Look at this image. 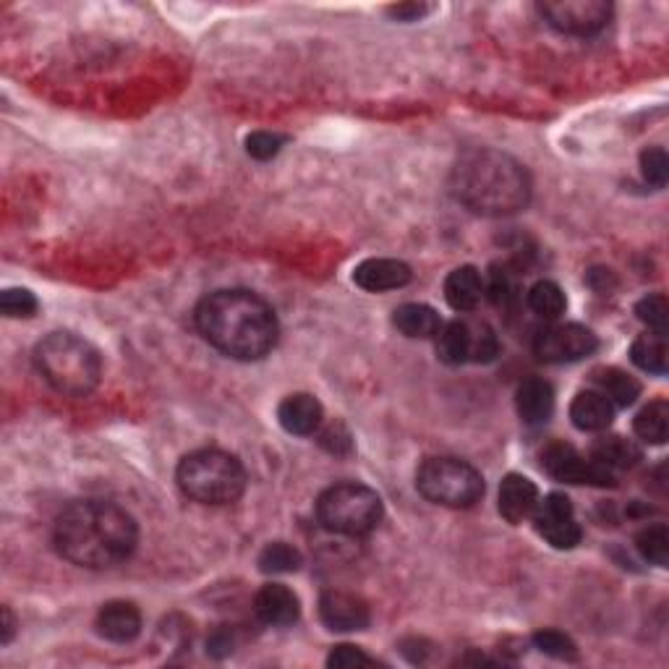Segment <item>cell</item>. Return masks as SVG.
<instances>
[{
    "instance_id": "6da1fadb",
    "label": "cell",
    "mask_w": 669,
    "mask_h": 669,
    "mask_svg": "<svg viewBox=\"0 0 669 669\" xmlns=\"http://www.w3.org/2000/svg\"><path fill=\"white\" fill-rule=\"evenodd\" d=\"M53 544L76 568L108 570L134 555L139 525L132 512L108 499H76L58 516Z\"/></svg>"
},
{
    "instance_id": "7a4b0ae2",
    "label": "cell",
    "mask_w": 669,
    "mask_h": 669,
    "mask_svg": "<svg viewBox=\"0 0 669 669\" xmlns=\"http://www.w3.org/2000/svg\"><path fill=\"white\" fill-rule=\"evenodd\" d=\"M201 337L220 354L238 361H259L277 346L281 324L264 298L251 290H214L197 307Z\"/></svg>"
},
{
    "instance_id": "3957f363",
    "label": "cell",
    "mask_w": 669,
    "mask_h": 669,
    "mask_svg": "<svg viewBox=\"0 0 669 669\" xmlns=\"http://www.w3.org/2000/svg\"><path fill=\"white\" fill-rule=\"evenodd\" d=\"M450 191L466 210L484 218H505L529 207L531 175L499 149L473 147L453 165Z\"/></svg>"
},
{
    "instance_id": "277c9868",
    "label": "cell",
    "mask_w": 669,
    "mask_h": 669,
    "mask_svg": "<svg viewBox=\"0 0 669 669\" xmlns=\"http://www.w3.org/2000/svg\"><path fill=\"white\" fill-rule=\"evenodd\" d=\"M35 367L55 393L69 398H84L100 385L102 359L92 343L76 333L45 335L35 348Z\"/></svg>"
},
{
    "instance_id": "5b68a950",
    "label": "cell",
    "mask_w": 669,
    "mask_h": 669,
    "mask_svg": "<svg viewBox=\"0 0 669 669\" xmlns=\"http://www.w3.org/2000/svg\"><path fill=\"white\" fill-rule=\"evenodd\" d=\"M175 482L188 499L199 505H233L246 490V471L241 460L225 450L188 453L178 463Z\"/></svg>"
},
{
    "instance_id": "8992f818",
    "label": "cell",
    "mask_w": 669,
    "mask_h": 669,
    "mask_svg": "<svg viewBox=\"0 0 669 669\" xmlns=\"http://www.w3.org/2000/svg\"><path fill=\"white\" fill-rule=\"evenodd\" d=\"M385 505L372 486L367 484H335L317 499V518L327 531L340 536H367L380 525Z\"/></svg>"
},
{
    "instance_id": "52a82bcc",
    "label": "cell",
    "mask_w": 669,
    "mask_h": 669,
    "mask_svg": "<svg viewBox=\"0 0 669 669\" xmlns=\"http://www.w3.org/2000/svg\"><path fill=\"white\" fill-rule=\"evenodd\" d=\"M416 490L442 508H473L484 497V476L460 458H426L416 471Z\"/></svg>"
},
{
    "instance_id": "ba28073f",
    "label": "cell",
    "mask_w": 669,
    "mask_h": 669,
    "mask_svg": "<svg viewBox=\"0 0 669 669\" xmlns=\"http://www.w3.org/2000/svg\"><path fill=\"white\" fill-rule=\"evenodd\" d=\"M437 337V359L450 367L486 363L499 354L495 330L479 320H453L442 324Z\"/></svg>"
},
{
    "instance_id": "9c48e42d",
    "label": "cell",
    "mask_w": 669,
    "mask_h": 669,
    "mask_svg": "<svg viewBox=\"0 0 669 669\" xmlns=\"http://www.w3.org/2000/svg\"><path fill=\"white\" fill-rule=\"evenodd\" d=\"M538 14L562 35L591 37L607 27L612 18V5L604 0H547L538 3Z\"/></svg>"
},
{
    "instance_id": "30bf717a",
    "label": "cell",
    "mask_w": 669,
    "mask_h": 669,
    "mask_svg": "<svg viewBox=\"0 0 669 669\" xmlns=\"http://www.w3.org/2000/svg\"><path fill=\"white\" fill-rule=\"evenodd\" d=\"M542 469L552 479L565 484H591V486H615V471L604 469L594 458H583L573 445L552 442L542 453Z\"/></svg>"
},
{
    "instance_id": "8fae6325",
    "label": "cell",
    "mask_w": 669,
    "mask_h": 669,
    "mask_svg": "<svg viewBox=\"0 0 669 669\" xmlns=\"http://www.w3.org/2000/svg\"><path fill=\"white\" fill-rule=\"evenodd\" d=\"M599 348L594 330L568 322L542 330L534 340V354L544 363H573L586 359Z\"/></svg>"
},
{
    "instance_id": "7c38bea8",
    "label": "cell",
    "mask_w": 669,
    "mask_h": 669,
    "mask_svg": "<svg viewBox=\"0 0 669 669\" xmlns=\"http://www.w3.org/2000/svg\"><path fill=\"white\" fill-rule=\"evenodd\" d=\"M531 518H534L538 536L549 542L555 549H573L581 544L583 529L575 518L573 503L560 495V492H552V495L538 499Z\"/></svg>"
},
{
    "instance_id": "4fadbf2b",
    "label": "cell",
    "mask_w": 669,
    "mask_h": 669,
    "mask_svg": "<svg viewBox=\"0 0 669 669\" xmlns=\"http://www.w3.org/2000/svg\"><path fill=\"white\" fill-rule=\"evenodd\" d=\"M320 617L330 630L354 633V630L369 628L372 612H369V604L361 596L348 594V591H327L320 599Z\"/></svg>"
},
{
    "instance_id": "5bb4252c",
    "label": "cell",
    "mask_w": 669,
    "mask_h": 669,
    "mask_svg": "<svg viewBox=\"0 0 669 669\" xmlns=\"http://www.w3.org/2000/svg\"><path fill=\"white\" fill-rule=\"evenodd\" d=\"M255 615L259 617V622L272 628H285L294 625L301 615V604H298V596L283 583H268L257 591L255 596Z\"/></svg>"
},
{
    "instance_id": "9a60e30c",
    "label": "cell",
    "mask_w": 669,
    "mask_h": 669,
    "mask_svg": "<svg viewBox=\"0 0 669 669\" xmlns=\"http://www.w3.org/2000/svg\"><path fill=\"white\" fill-rule=\"evenodd\" d=\"M413 272L400 259H367L354 270V283L369 294H385L398 290L411 283Z\"/></svg>"
},
{
    "instance_id": "2e32d148",
    "label": "cell",
    "mask_w": 669,
    "mask_h": 669,
    "mask_svg": "<svg viewBox=\"0 0 669 669\" xmlns=\"http://www.w3.org/2000/svg\"><path fill=\"white\" fill-rule=\"evenodd\" d=\"M538 505V490L536 484L531 482L529 476L523 473H508L499 484V516L505 521L518 525L523 521H529L534 516Z\"/></svg>"
},
{
    "instance_id": "e0dca14e",
    "label": "cell",
    "mask_w": 669,
    "mask_h": 669,
    "mask_svg": "<svg viewBox=\"0 0 669 669\" xmlns=\"http://www.w3.org/2000/svg\"><path fill=\"white\" fill-rule=\"evenodd\" d=\"M97 633L110 643H132L141 633V612L132 602H108L97 612Z\"/></svg>"
},
{
    "instance_id": "ac0fdd59",
    "label": "cell",
    "mask_w": 669,
    "mask_h": 669,
    "mask_svg": "<svg viewBox=\"0 0 669 669\" xmlns=\"http://www.w3.org/2000/svg\"><path fill=\"white\" fill-rule=\"evenodd\" d=\"M277 419L288 434L296 437H309L322 424V402L309 393L288 395L277 408Z\"/></svg>"
},
{
    "instance_id": "d6986e66",
    "label": "cell",
    "mask_w": 669,
    "mask_h": 669,
    "mask_svg": "<svg viewBox=\"0 0 669 669\" xmlns=\"http://www.w3.org/2000/svg\"><path fill=\"white\" fill-rule=\"evenodd\" d=\"M516 406L518 416L525 421V424L536 426L549 421L552 411H555V389L547 380H538V376H531L525 380L516 393Z\"/></svg>"
},
{
    "instance_id": "ffe728a7",
    "label": "cell",
    "mask_w": 669,
    "mask_h": 669,
    "mask_svg": "<svg viewBox=\"0 0 669 669\" xmlns=\"http://www.w3.org/2000/svg\"><path fill=\"white\" fill-rule=\"evenodd\" d=\"M570 419L581 432H604L615 419V406L599 389H583L570 402Z\"/></svg>"
},
{
    "instance_id": "44dd1931",
    "label": "cell",
    "mask_w": 669,
    "mask_h": 669,
    "mask_svg": "<svg viewBox=\"0 0 669 669\" xmlns=\"http://www.w3.org/2000/svg\"><path fill=\"white\" fill-rule=\"evenodd\" d=\"M445 298L450 309L460 311V314L473 311L484 298V277L471 264L453 270L445 281Z\"/></svg>"
},
{
    "instance_id": "7402d4cb",
    "label": "cell",
    "mask_w": 669,
    "mask_h": 669,
    "mask_svg": "<svg viewBox=\"0 0 669 669\" xmlns=\"http://www.w3.org/2000/svg\"><path fill=\"white\" fill-rule=\"evenodd\" d=\"M591 382L612 406H633L641 395V382L617 367H602L591 374Z\"/></svg>"
},
{
    "instance_id": "603a6c76",
    "label": "cell",
    "mask_w": 669,
    "mask_h": 669,
    "mask_svg": "<svg viewBox=\"0 0 669 669\" xmlns=\"http://www.w3.org/2000/svg\"><path fill=\"white\" fill-rule=\"evenodd\" d=\"M591 458L609 471H625L639 463V460L643 458V453L633 439L612 434V437H604V439L594 442V447H591Z\"/></svg>"
},
{
    "instance_id": "cb8c5ba5",
    "label": "cell",
    "mask_w": 669,
    "mask_h": 669,
    "mask_svg": "<svg viewBox=\"0 0 669 669\" xmlns=\"http://www.w3.org/2000/svg\"><path fill=\"white\" fill-rule=\"evenodd\" d=\"M393 324L400 330L406 337H434L439 333L442 320L439 314L426 303H402V307L395 309Z\"/></svg>"
},
{
    "instance_id": "d4e9b609",
    "label": "cell",
    "mask_w": 669,
    "mask_h": 669,
    "mask_svg": "<svg viewBox=\"0 0 669 669\" xmlns=\"http://www.w3.org/2000/svg\"><path fill=\"white\" fill-rule=\"evenodd\" d=\"M630 359L641 372L648 374H667L669 369V346L667 333H643L630 348Z\"/></svg>"
},
{
    "instance_id": "484cf974",
    "label": "cell",
    "mask_w": 669,
    "mask_h": 669,
    "mask_svg": "<svg viewBox=\"0 0 669 669\" xmlns=\"http://www.w3.org/2000/svg\"><path fill=\"white\" fill-rule=\"evenodd\" d=\"M635 434L648 445H665L669 432V402L654 400L646 408H641L633 421Z\"/></svg>"
},
{
    "instance_id": "4316f807",
    "label": "cell",
    "mask_w": 669,
    "mask_h": 669,
    "mask_svg": "<svg viewBox=\"0 0 669 669\" xmlns=\"http://www.w3.org/2000/svg\"><path fill=\"white\" fill-rule=\"evenodd\" d=\"M529 309L542 320H560L568 309V298L562 288L552 281H538L529 290Z\"/></svg>"
},
{
    "instance_id": "83f0119b",
    "label": "cell",
    "mask_w": 669,
    "mask_h": 669,
    "mask_svg": "<svg viewBox=\"0 0 669 669\" xmlns=\"http://www.w3.org/2000/svg\"><path fill=\"white\" fill-rule=\"evenodd\" d=\"M303 565L301 552L285 542H272L262 549L259 555V570L270 575H285V573H296L298 568Z\"/></svg>"
},
{
    "instance_id": "f1b7e54d",
    "label": "cell",
    "mask_w": 669,
    "mask_h": 669,
    "mask_svg": "<svg viewBox=\"0 0 669 669\" xmlns=\"http://www.w3.org/2000/svg\"><path fill=\"white\" fill-rule=\"evenodd\" d=\"M635 547H639L641 557L646 562L667 568L669 562V529L665 523H654L648 529H643L639 538H635Z\"/></svg>"
},
{
    "instance_id": "f546056e",
    "label": "cell",
    "mask_w": 669,
    "mask_h": 669,
    "mask_svg": "<svg viewBox=\"0 0 669 669\" xmlns=\"http://www.w3.org/2000/svg\"><path fill=\"white\" fill-rule=\"evenodd\" d=\"M534 646L542 654L552 656V659H565V661L578 659V648L573 639L560 633V630H538L534 635Z\"/></svg>"
},
{
    "instance_id": "4dcf8cb0",
    "label": "cell",
    "mask_w": 669,
    "mask_h": 669,
    "mask_svg": "<svg viewBox=\"0 0 669 669\" xmlns=\"http://www.w3.org/2000/svg\"><path fill=\"white\" fill-rule=\"evenodd\" d=\"M635 314H639V320L643 324H648L652 333H667V327H669L667 296L654 294V296L641 298V301L635 303Z\"/></svg>"
},
{
    "instance_id": "1f68e13d",
    "label": "cell",
    "mask_w": 669,
    "mask_h": 669,
    "mask_svg": "<svg viewBox=\"0 0 669 669\" xmlns=\"http://www.w3.org/2000/svg\"><path fill=\"white\" fill-rule=\"evenodd\" d=\"M37 298L27 288H9L0 296V309L5 317H14V320H29L37 314Z\"/></svg>"
},
{
    "instance_id": "d6a6232c",
    "label": "cell",
    "mask_w": 669,
    "mask_h": 669,
    "mask_svg": "<svg viewBox=\"0 0 669 669\" xmlns=\"http://www.w3.org/2000/svg\"><path fill=\"white\" fill-rule=\"evenodd\" d=\"M641 173L646 184L656 188H665L669 181V158L661 147H648L641 154Z\"/></svg>"
},
{
    "instance_id": "836d02e7",
    "label": "cell",
    "mask_w": 669,
    "mask_h": 669,
    "mask_svg": "<svg viewBox=\"0 0 669 669\" xmlns=\"http://www.w3.org/2000/svg\"><path fill=\"white\" fill-rule=\"evenodd\" d=\"M516 275L508 268H492L490 281L484 283V296H490L497 307H505L516 298Z\"/></svg>"
},
{
    "instance_id": "e575fe53",
    "label": "cell",
    "mask_w": 669,
    "mask_h": 669,
    "mask_svg": "<svg viewBox=\"0 0 669 669\" xmlns=\"http://www.w3.org/2000/svg\"><path fill=\"white\" fill-rule=\"evenodd\" d=\"M285 145V136L281 134H270V132H255L246 139V152L259 162H268L272 158L281 154V149Z\"/></svg>"
},
{
    "instance_id": "d590c367",
    "label": "cell",
    "mask_w": 669,
    "mask_h": 669,
    "mask_svg": "<svg viewBox=\"0 0 669 669\" xmlns=\"http://www.w3.org/2000/svg\"><path fill=\"white\" fill-rule=\"evenodd\" d=\"M327 665L340 667V669H350V667L374 665V659L369 654H363L359 646H348V643H343V646H335L333 654L327 656Z\"/></svg>"
},
{
    "instance_id": "8d00e7d4",
    "label": "cell",
    "mask_w": 669,
    "mask_h": 669,
    "mask_svg": "<svg viewBox=\"0 0 669 669\" xmlns=\"http://www.w3.org/2000/svg\"><path fill=\"white\" fill-rule=\"evenodd\" d=\"M233 648H236V633H233V628H218L210 635V641H207V654L218 656V659L228 656Z\"/></svg>"
},
{
    "instance_id": "74e56055",
    "label": "cell",
    "mask_w": 669,
    "mask_h": 669,
    "mask_svg": "<svg viewBox=\"0 0 669 669\" xmlns=\"http://www.w3.org/2000/svg\"><path fill=\"white\" fill-rule=\"evenodd\" d=\"M434 11V5L426 3H400V5H389L387 14L398 22H421V18L429 16Z\"/></svg>"
},
{
    "instance_id": "f35d334b",
    "label": "cell",
    "mask_w": 669,
    "mask_h": 669,
    "mask_svg": "<svg viewBox=\"0 0 669 669\" xmlns=\"http://www.w3.org/2000/svg\"><path fill=\"white\" fill-rule=\"evenodd\" d=\"M14 615H11L9 607H3V643H11L14 639Z\"/></svg>"
}]
</instances>
